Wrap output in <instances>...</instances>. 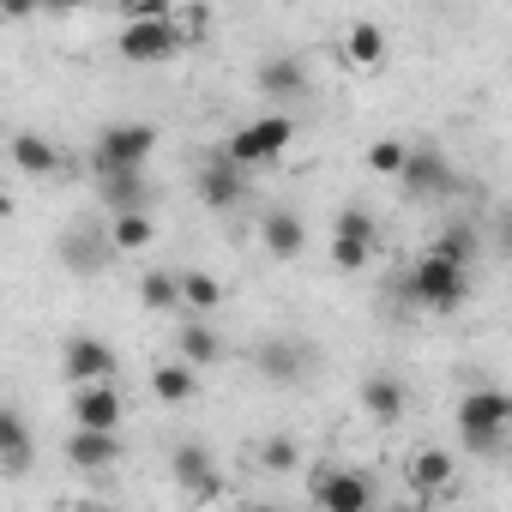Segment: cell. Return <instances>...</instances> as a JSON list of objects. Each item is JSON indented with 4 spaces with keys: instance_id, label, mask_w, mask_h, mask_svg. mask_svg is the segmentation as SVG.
<instances>
[{
    "instance_id": "obj_33",
    "label": "cell",
    "mask_w": 512,
    "mask_h": 512,
    "mask_svg": "<svg viewBox=\"0 0 512 512\" xmlns=\"http://www.w3.org/2000/svg\"><path fill=\"white\" fill-rule=\"evenodd\" d=\"M127 19H169V0H121Z\"/></svg>"
},
{
    "instance_id": "obj_24",
    "label": "cell",
    "mask_w": 512,
    "mask_h": 512,
    "mask_svg": "<svg viewBox=\"0 0 512 512\" xmlns=\"http://www.w3.org/2000/svg\"><path fill=\"white\" fill-rule=\"evenodd\" d=\"M175 344H181V356H187L193 368H211V362L223 356V338L211 332V320H205V314H193V320L181 326V338H175Z\"/></svg>"
},
{
    "instance_id": "obj_34",
    "label": "cell",
    "mask_w": 512,
    "mask_h": 512,
    "mask_svg": "<svg viewBox=\"0 0 512 512\" xmlns=\"http://www.w3.org/2000/svg\"><path fill=\"white\" fill-rule=\"evenodd\" d=\"M37 7H43V0H0V13H7L13 25H19V19H31Z\"/></svg>"
},
{
    "instance_id": "obj_1",
    "label": "cell",
    "mask_w": 512,
    "mask_h": 512,
    "mask_svg": "<svg viewBox=\"0 0 512 512\" xmlns=\"http://www.w3.org/2000/svg\"><path fill=\"white\" fill-rule=\"evenodd\" d=\"M458 440H464V452L470 458H494L500 446H506V434H512V392H500V386H470L464 398H458Z\"/></svg>"
},
{
    "instance_id": "obj_16",
    "label": "cell",
    "mask_w": 512,
    "mask_h": 512,
    "mask_svg": "<svg viewBox=\"0 0 512 512\" xmlns=\"http://www.w3.org/2000/svg\"><path fill=\"white\" fill-rule=\"evenodd\" d=\"M404 476H410V488H416L422 500H434V494H446V488H452V476H458V458H452L446 446H422V452H410Z\"/></svg>"
},
{
    "instance_id": "obj_31",
    "label": "cell",
    "mask_w": 512,
    "mask_h": 512,
    "mask_svg": "<svg viewBox=\"0 0 512 512\" xmlns=\"http://www.w3.org/2000/svg\"><path fill=\"white\" fill-rule=\"evenodd\" d=\"M374 260V241H356V235H332V266L338 272H362Z\"/></svg>"
},
{
    "instance_id": "obj_3",
    "label": "cell",
    "mask_w": 512,
    "mask_h": 512,
    "mask_svg": "<svg viewBox=\"0 0 512 512\" xmlns=\"http://www.w3.org/2000/svg\"><path fill=\"white\" fill-rule=\"evenodd\" d=\"M157 151V127L151 121H115L97 133L91 145V175H109V169H145Z\"/></svg>"
},
{
    "instance_id": "obj_30",
    "label": "cell",
    "mask_w": 512,
    "mask_h": 512,
    "mask_svg": "<svg viewBox=\"0 0 512 512\" xmlns=\"http://www.w3.org/2000/svg\"><path fill=\"white\" fill-rule=\"evenodd\" d=\"M332 235H356V241H374V247H380V223H374L368 205H344L338 223H332Z\"/></svg>"
},
{
    "instance_id": "obj_20",
    "label": "cell",
    "mask_w": 512,
    "mask_h": 512,
    "mask_svg": "<svg viewBox=\"0 0 512 512\" xmlns=\"http://www.w3.org/2000/svg\"><path fill=\"white\" fill-rule=\"evenodd\" d=\"M260 241H266L272 260H296V253L308 247V223L296 211H266L260 217Z\"/></svg>"
},
{
    "instance_id": "obj_22",
    "label": "cell",
    "mask_w": 512,
    "mask_h": 512,
    "mask_svg": "<svg viewBox=\"0 0 512 512\" xmlns=\"http://www.w3.org/2000/svg\"><path fill=\"white\" fill-rule=\"evenodd\" d=\"M13 169L31 181H49V175H61V151L43 133H13Z\"/></svg>"
},
{
    "instance_id": "obj_19",
    "label": "cell",
    "mask_w": 512,
    "mask_h": 512,
    "mask_svg": "<svg viewBox=\"0 0 512 512\" xmlns=\"http://www.w3.org/2000/svg\"><path fill=\"white\" fill-rule=\"evenodd\" d=\"M253 85H260L272 103H290V97H302V91H308V67H302L296 55H272V61H260Z\"/></svg>"
},
{
    "instance_id": "obj_29",
    "label": "cell",
    "mask_w": 512,
    "mask_h": 512,
    "mask_svg": "<svg viewBox=\"0 0 512 512\" xmlns=\"http://www.w3.org/2000/svg\"><path fill=\"white\" fill-rule=\"evenodd\" d=\"M260 470H272V476H290V470H302V440H290V434H272V440L260 446Z\"/></svg>"
},
{
    "instance_id": "obj_15",
    "label": "cell",
    "mask_w": 512,
    "mask_h": 512,
    "mask_svg": "<svg viewBox=\"0 0 512 512\" xmlns=\"http://www.w3.org/2000/svg\"><path fill=\"white\" fill-rule=\"evenodd\" d=\"M97 199L109 217L115 211H151V181H145V169H109V175H97Z\"/></svg>"
},
{
    "instance_id": "obj_11",
    "label": "cell",
    "mask_w": 512,
    "mask_h": 512,
    "mask_svg": "<svg viewBox=\"0 0 512 512\" xmlns=\"http://www.w3.org/2000/svg\"><path fill=\"white\" fill-rule=\"evenodd\" d=\"M67 416H73V428H121L127 404H121L115 380H85V386H73V404H67Z\"/></svg>"
},
{
    "instance_id": "obj_35",
    "label": "cell",
    "mask_w": 512,
    "mask_h": 512,
    "mask_svg": "<svg viewBox=\"0 0 512 512\" xmlns=\"http://www.w3.org/2000/svg\"><path fill=\"white\" fill-rule=\"evenodd\" d=\"M49 13H73V7H91V0H43Z\"/></svg>"
},
{
    "instance_id": "obj_25",
    "label": "cell",
    "mask_w": 512,
    "mask_h": 512,
    "mask_svg": "<svg viewBox=\"0 0 512 512\" xmlns=\"http://www.w3.org/2000/svg\"><path fill=\"white\" fill-rule=\"evenodd\" d=\"M109 229H115V247H121V253H145V247L157 241L151 211H115V217H109Z\"/></svg>"
},
{
    "instance_id": "obj_7",
    "label": "cell",
    "mask_w": 512,
    "mask_h": 512,
    "mask_svg": "<svg viewBox=\"0 0 512 512\" xmlns=\"http://www.w3.org/2000/svg\"><path fill=\"white\" fill-rule=\"evenodd\" d=\"M308 494H314L326 512H368V506L380 500V488H374L362 470H350V464H326V470H314Z\"/></svg>"
},
{
    "instance_id": "obj_8",
    "label": "cell",
    "mask_w": 512,
    "mask_h": 512,
    "mask_svg": "<svg viewBox=\"0 0 512 512\" xmlns=\"http://www.w3.org/2000/svg\"><path fill=\"white\" fill-rule=\"evenodd\" d=\"M193 187H199V199L211 211H241V199H247V163H235L229 151H217V157L199 163Z\"/></svg>"
},
{
    "instance_id": "obj_28",
    "label": "cell",
    "mask_w": 512,
    "mask_h": 512,
    "mask_svg": "<svg viewBox=\"0 0 512 512\" xmlns=\"http://www.w3.org/2000/svg\"><path fill=\"white\" fill-rule=\"evenodd\" d=\"M217 302H223V284L211 272H181V308L187 314H217Z\"/></svg>"
},
{
    "instance_id": "obj_32",
    "label": "cell",
    "mask_w": 512,
    "mask_h": 512,
    "mask_svg": "<svg viewBox=\"0 0 512 512\" xmlns=\"http://www.w3.org/2000/svg\"><path fill=\"white\" fill-rule=\"evenodd\" d=\"M404 163H410V145H398V139H374L368 145V169L374 175H404Z\"/></svg>"
},
{
    "instance_id": "obj_13",
    "label": "cell",
    "mask_w": 512,
    "mask_h": 512,
    "mask_svg": "<svg viewBox=\"0 0 512 512\" xmlns=\"http://www.w3.org/2000/svg\"><path fill=\"white\" fill-rule=\"evenodd\" d=\"M67 464L85 470V476L121 464V440H115V428H73V434H67Z\"/></svg>"
},
{
    "instance_id": "obj_10",
    "label": "cell",
    "mask_w": 512,
    "mask_h": 512,
    "mask_svg": "<svg viewBox=\"0 0 512 512\" xmlns=\"http://www.w3.org/2000/svg\"><path fill=\"white\" fill-rule=\"evenodd\" d=\"M115 368H121V356H115L109 338L79 332V338H67V350H61V374H67L73 386H85V380H115Z\"/></svg>"
},
{
    "instance_id": "obj_36",
    "label": "cell",
    "mask_w": 512,
    "mask_h": 512,
    "mask_svg": "<svg viewBox=\"0 0 512 512\" xmlns=\"http://www.w3.org/2000/svg\"><path fill=\"white\" fill-rule=\"evenodd\" d=\"M506 476H512V470H506Z\"/></svg>"
},
{
    "instance_id": "obj_17",
    "label": "cell",
    "mask_w": 512,
    "mask_h": 512,
    "mask_svg": "<svg viewBox=\"0 0 512 512\" xmlns=\"http://www.w3.org/2000/svg\"><path fill=\"white\" fill-rule=\"evenodd\" d=\"M31 458H37V446H31L25 416H19V410H0V476L19 482V476L31 470Z\"/></svg>"
},
{
    "instance_id": "obj_9",
    "label": "cell",
    "mask_w": 512,
    "mask_h": 512,
    "mask_svg": "<svg viewBox=\"0 0 512 512\" xmlns=\"http://www.w3.org/2000/svg\"><path fill=\"white\" fill-rule=\"evenodd\" d=\"M404 193H416V199H446L452 187H458V175H452V163H446V151L440 145H410V163H404Z\"/></svg>"
},
{
    "instance_id": "obj_12",
    "label": "cell",
    "mask_w": 512,
    "mask_h": 512,
    "mask_svg": "<svg viewBox=\"0 0 512 512\" xmlns=\"http://www.w3.org/2000/svg\"><path fill=\"white\" fill-rule=\"evenodd\" d=\"M253 368H260V380H272V386H296L308 374V344L266 338V344H253Z\"/></svg>"
},
{
    "instance_id": "obj_21",
    "label": "cell",
    "mask_w": 512,
    "mask_h": 512,
    "mask_svg": "<svg viewBox=\"0 0 512 512\" xmlns=\"http://www.w3.org/2000/svg\"><path fill=\"white\" fill-rule=\"evenodd\" d=\"M151 392H157V404L181 410V404L199 398V368H193L187 356H181V362H163V368H151Z\"/></svg>"
},
{
    "instance_id": "obj_14",
    "label": "cell",
    "mask_w": 512,
    "mask_h": 512,
    "mask_svg": "<svg viewBox=\"0 0 512 512\" xmlns=\"http://www.w3.org/2000/svg\"><path fill=\"white\" fill-rule=\"evenodd\" d=\"M169 470H175V482H181L193 500H217V458H211L199 440H181L175 458H169Z\"/></svg>"
},
{
    "instance_id": "obj_27",
    "label": "cell",
    "mask_w": 512,
    "mask_h": 512,
    "mask_svg": "<svg viewBox=\"0 0 512 512\" xmlns=\"http://www.w3.org/2000/svg\"><path fill=\"white\" fill-rule=\"evenodd\" d=\"M139 302H145L151 314L181 308V272H145V278H139Z\"/></svg>"
},
{
    "instance_id": "obj_4",
    "label": "cell",
    "mask_w": 512,
    "mask_h": 512,
    "mask_svg": "<svg viewBox=\"0 0 512 512\" xmlns=\"http://www.w3.org/2000/svg\"><path fill=\"white\" fill-rule=\"evenodd\" d=\"M55 253H61V266H67L73 278H97V272H109V260H115L121 247H115V229H109V223L79 217V223H67V229H61Z\"/></svg>"
},
{
    "instance_id": "obj_6",
    "label": "cell",
    "mask_w": 512,
    "mask_h": 512,
    "mask_svg": "<svg viewBox=\"0 0 512 512\" xmlns=\"http://www.w3.org/2000/svg\"><path fill=\"white\" fill-rule=\"evenodd\" d=\"M290 145H296V121L278 109V115H260L253 127L229 133V145H223V151H229L235 163H247V169H260V163H278Z\"/></svg>"
},
{
    "instance_id": "obj_18",
    "label": "cell",
    "mask_w": 512,
    "mask_h": 512,
    "mask_svg": "<svg viewBox=\"0 0 512 512\" xmlns=\"http://www.w3.org/2000/svg\"><path fill=\"white\" fill-rule=\"evenodd\" d=\"M404 410H410V392H404V380H392V374H368L362 380V416H374V422H404Z\"/></svg>"
},
{
    "instance_id": "obj_23",
    "label": "cell",
    "mask_w": 512,
    "mask_h": 512,
    "mask_svg": "<svg viewBox=\"0 0 512 512\" xmlns=\"http://www.w3.org/2000/svg\"><path fill=\"white\" fill-rule=\"evenodd\" d=\"M344 55H350V67H362V73H374V67H386V31L380 25H350L344 31Z\"/></svg>"
},
{
    "instance_id": "obj_5",
    "label": "cell",
    "mask_w": 512,
    "mask_h": 512,
    "mask_svg": "<svg viewBox=\"0 0 512 512\" xmlns=\"http://www.w3.org/2000/svg\"><path fill=\"white\" fill-rule=\"evenodd\" d=\"M181 43H187V31L175 19H127V31L115 37L121 61H133V67H163L181 55Z\"/></svg>"
},
{
    "instance_id": "obj_2",
    "label": "cell",
    "mask_w": 512,
    "mask_h": 512,
    "mask_svg": "<svg viewBox=\"0 0 512 512\" xmlns=\"http://www.w3.org/2000/svg\"><path fill=\"white\" fill-rule=\"evenodd\" d=\"M404 296L416 302V308H428V314H452V308H464V296H470V266H458V260H446V253H422V260L404 272Z\"/></svg>"
},
{
    "instance_id": "obj_26",
    "label": "cell",
    "mask_w": 512,
    "mask_h": 512,
    "mask_svg": "<svg viewBox=\"0 0 512 512\" xmlns=\"http://www.w3.org/2000/svg\"><path fill=\"white\" fill-rule=\"evenodd\" d=\"M434 253H446V260H458V266H476V247H482V229L476 223H446L434 241H428Z\"/></svg>"
}]
</instances>
